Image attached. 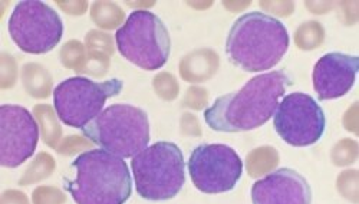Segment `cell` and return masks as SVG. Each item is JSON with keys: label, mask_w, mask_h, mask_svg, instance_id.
<instances>
[{"label": "cell", "mask_w": 359, "mask_h": 204, "mask_svg": "<svg viewBox=\"0 0 359 204\" xmlns=\"http://www.w3.org/2000/svg\"><path fill=\"white\" fill-rule=\"evenodd\" d=\"M153 88L157 97L165 102L174 101L180 94V83L177 78L170 72H158L153 78Z\"/></svg>", "instance_id": "cell-25"}, {"label": "cell", "mask_w": 359, "mask_h": 204, "mask_svg": "<svg viewBox=\"0 0 359 204\" xmlns=\"http://www.w3.org/2000/svg\"><path fill=\"white\" fill-rule=\"evenodd\" d=\"M208 105V91L204 86L191 85L186 91L184 98L182 101L183 108H189L193 111H203Z\"/></svg>", "instance_id": "cell-30"}, {"label": "cell", "mask_w": 359, "mask_h": 204, "mask_svg": "<svg viewBox=\"0 0 359 204\" xmlns=\"http://www.w3.org/2000/svg\"><path fill=\"white\" fill-rule=\"evenodd\" d=\"M190 6H194V8H198V9H207V8H210V6H213V2H190L189 4Z\"/></svg>", "instance_id": "cell-39"}, {"label": "cell", "mask_w": 359, "mask_h": 204, "mask_svg": "<svg viewBox=\"0 0 359 204\" xmlns=\"http://www.w3.org/2000/svg\"><path fill=\"white\" fill-rule=\"evenodd\" d=\"M0 204H31V201L23 191L9 189L0 196Z\"/></svg>", "instance_id": "cell-36"}, {"label": "cell", "mask_w": 359, "mask_h": 204, "mask_svg": "<svg viewBox=\"0 0 359 204\" xmlns=\"http://www.w3.org/2000/svg\"><path fill=\"white\" fill-rule=\"evenodd\" d=\"M39 138V125L34 114L20 105L0 107V165H22L35 154Z\"/></svg>", "instance_id": "cell-11"}, {"label": "cell", "mask_w": 359, "mask_h": 204, "mask_svg": "<svg viewBox=\"0 0 359 204\" xmlns=\"http://www.w3.org/2000/svg\"><path fill=\"white\" fill-rule=\"evenodd\" d=\"M337 190L345 200L358 204L359 203V171L345 170L341 171L337 179Z\"/></svg>", "instance_id": "cell-24"}, {"label": "cell", "mask_w": 359, "mask_h": 204, "mask_svg": "<svg viewBox=\"0 0 359 204\" xmlns=\"http://www.w3.org/2000/svg\"><path fill=\"white\" fill-rule=\"evenodd\" d=\"M94 147V142L88 140L85 135H68L64 137L62 141L59 142L55 151L65 157H72L76 154H83Z\"/></svg>", "instance_id": "cell-28"}, {"label": "cell", "mask_w": 359, "mask_h": 204, "mask_svg": "<svg viewBox=\"0 0 359 204\" xmlns=\"http://www.w3.org/2000/svg\"><path fill=\"white\" fill-rule=\"evenodd\" d=\"M86 56V48L85 45L78 39H71L65 42L59 50V61H61L62 67L67 69L76 71L82 62L85 61Z\"/></svg>", "instance_id": "cell-23"}, {"label": "cell", "mask_w": 359, "mask_h": 204, "mask_svg": "<svg viewBox=\"0 0 359 204\" xmlns=\"http://www.w3.org/2000/svg\"><path fill=\"white\" fill-rule=\"evenodd\" d=\"M253 204H312L308 180L292 168H279L252 187Z\"/></svg>", "instance_id": "cell-13"}, {"label": "cell", "mask_w": 359, "mask_h": 204, "mask_svg": "<svg viewBox=\"0 0 359 204\" xmlns=\"http://www.w3.org/2000/svg\"><path fill=\"white\" fill-rule=\"evenodd\" d=\"M342 125L348 132L359 134V102H353L342 116Z\"/></svg>", "instance_id": "cell-34"}, {"label": "cell", "mask_w": 359, "mask_h": 204, "mask_svg": "<svg viewBox=\"0 0 359 204\" xmlns=\"http://www.w3.org/2000/svg\"><path fill=\"white\" fill-rule=\"evenodd\" d=\"M72 168L74 180L65 179V190L76 204H126L133 193L127 163L102 149L81 154Z\"/></svg>", "instance_id": "cell-3"}, {"label": "cell", "mask_w": 359, "mask_h": 204, "mask_svg": "<svg viewBox=\"0 0 359 204\" xmlns=\"http://www.w3.org/2000/svg\"><path fill=\"white\" fill-rule=\"evenodd\" d=\"M57 8H61V11L67 15L71 16H82L88 8L89 4L86 0H69V2H56Z\"/></svg>", "instance_id": "cell-35"}, {"label": "cell", "mask_w": 359, "mask_h": 204, "mask_svg": "<svg viewBox=\"0 0 359 204\" xmlns=\"http://www.w3.org/2000/svg\"><path fill=\"white\" fill-rule=\"evenodd\" d=\"M220 69V55L212 48H197L186 53L178 64L182 79L198 85L215 78Z\"/></svg>", "instance_id": "cell-14"}, {"label": "cell", "mask_w": 359, "mask_h": 204, "mask_svg": "<svg viewBox=\"0 0 359 204\" xmlns=\"http://www.w3.org/2000/svg\"><path fill=\"white\" fill-rule=\"evenodd\" d=\"M326 39L325 26L318 20H305L296 27L293 42L297 49L311 52L323 45Z\"/></svg>", "instance_id": "cell-19"}, {"label": "cell", "mask_w": 359, "mask_h": 204, "mask_svg": "<svg viewBox=\"0 0 359 204\" xmlns=\"http://www.w3.org/2000/svg\"><path fill=\"white\" fill-rule=\"evenodd\" d=\"M180 132H182V135L184 137H191V138L201 137L203 134L201 124L194 114L191 112L182 114V116H180Z\"/></svg>", "instance_id": "cell-32"}, {"label": "cell", "mask_w": 359, "mask_h": 204, "mask_svg": "<svg viewBox=\"0 0 359 204\" xmlns=\"http://www.w3.org/2000/svg\"><path fill=\"white\" fill-rule=\"evenodd\" d=\"M8 29L15 45L32 55L53 50L64 35L61 16L41 0L19 2L9 18Z\"/></svg>", "instance_id": "cell-8"}, {"label": "cell", "mask_w": 359, "mask_h": 204, "mask_svg": "<svg viewBox=\"0 0 359 204\" xmlns=\"http://www.w3.org/2000/svg\"><path fill=\"white\" fill-rule=\"evenodd\" d=\"M331 161L337 167H349L359 157V144L353 138H342L331 149Z\"/></svg>", "instance_id": "cell-22"}, {"label": "cell", "mask_w": 359, "mask_h": 204, "mask_svg": "<svg viewBox=\"0 0 359 204\" xmlns=\"http://www.w3.org/2000/svg\"><path fill=\"white\" fill-rule=\"evenodd\" d=\"M259 6L266 12L264 15L271 13L278 18H287L294 12L296 4L290 2V0H285V2H275V0L272 2L271 0V2H259Z\"/></svg>", "instance_id": "cell-33"}, {"label": "cell", "mask_w": 359, "mask_h": 204, "mask_svg": "<svg viewBox=\"0 0 359 204\" xmlns=\"http://www.w3.org/2000/svg\"><path fill=\"white\" fill-rule=\"evenodd\" d=\"M286 26L263 12H249L238 18L227 35L229 61L246 72L275 68L289 49Z\"/></svg>", "instance_id": "cell-2"}, {"label": "cell", "mask_w": 359, "mask_h": 204, "mask_svg": "<svg viewBox=\"0 0 359 204\" xmlns=\"http://www.w3.org/2000/svg\"><path fill=\"white\" fill-rule=\"evenodd\" d=\"M128 6H148V8H151V6H154L156 4L154 2H148V4H127Z\"/></svg>", "instance_id": "cell-40"}, {"label": "cell", "mask_w": 359, "mask_h": 204, "mask_svg": "<svg viewBox=\"0 0 359 204\" xmlns=\"http://www.w3.org/2000/svg\"><path fill=\"white\" fill-rule=\"evenodd\" d=\"M111 68V56L97 50H86L85 61L75 71L78 76H93V78H104L109 72Z\"/></svg>", "instance_id": "cell-21"}, {"label": "cell", "mask_w": 359, "mask_h": 204, "mask_svg": "<svg viewBox=\"0 0 359 204\" xmlns=\"http://www.w3.org/2000/svg\"><path fill=\"white\" fill-rule=\"evenodd\" d=\"M131 168L137 193L149 201L174 198L186 183L183 153L170 141H158L138 153Z\"/></svg>", "instance_id": "cell-5"}, {"label": "cell", "mask_w": 359, "mask_h": 204, "mask_svg": "<svg viewBox=\"0 0 359 204\" xmlns=\"http://www.w3.org/2000/svg\"><path fill=\"white\" fill-rule=\"evenodd\" d=\"M280 163L279 151L272 145H262L249 151L245 160L248 176L252 179H262L273 172Z\"/></svg>", "instance_id": "cell-17"}, {"label": "cell", "mask_w": 359, "mask_h": 204, "mask_svg": "<svg viewBox=\"0 0 359 204\" xmlns=\"http://www.w3.org/2000/svg\"><path fill=\"white\" fill-rule=\"evenodd\" d=\"M124 82L108 79L95 82L85 76L68 78L53 91V107L65 125L82 130L104 111L105 102L121 94Z\"/></svg>", "instance_id": "cell-7"}, {"label": "cell", "mask_w": 359, "mask_h": 204, "mask_svg": "<svg viewBox=\"0 0 359 204\" xmlns=\"http://www.w3.org/2000/svg\"><path fill=\"white\" fill-rule=\"evenodd\" d=\"M55 168H56V161L49 153H45V151L38 153L32 160V163L29 164V167L23 172V176L19 179L18 184L20 187H26V186L41 183L52 176L55 172Z\"/></svg>", "instance_id": "cell-20"}, {"label": "cell", "mask_w": 359, "mask_h": 204, "mask_svg": "<svg viewBox=\"0 0 359 204\" xmlns=\"http://www.w3.org/2000/svg\"><path fill=\"white\" fill-rule=\"evenodd\" d=\"M91 20L100 27V31H115L126 23V12L123 8L109 0H97L89 9Z\"/></svg>", "instance_id": "cell-18"}, {"label": "cell", "mask_w": 359, "mask_h": 204, "mask_svg": "<svg viewBox=\"0 0 359 204\" xmlns=\"http://www.w3.org/2000/svg\"><path fill=\"white\" fill-rule=\"evenodd\" d=\"M359 69L358 56L331 52L322 56L312 72L313 88L320 101L346 95L355 83Z\"/></svg>", "instance_id": "cell-12"}, {"label": "cell", "mask_w": 359, "mask_h": 204, "mask_svg": "<svg viewBox=\"0 0 359 204\" xmlns=\"http://www.w3.org/2000/svg\"><path fill=\"white\" fill-rule=\"evenodd\" d=\"M86 50H97L107 53L108 56H112L115 53V39L111 34H107L105 31H100V29H91L85 35L83 42Z\"/></svg>", "instance_id": "cell-26"}, {"label": "cell", "mask_w": 359, "mask_h": 204, "mask_svg": "<svg viewBox=\"0 0 359 204\" xmlns=\"http://www.w3.org/2000/svg\"><path fill=\"white\" fill-rule=\"evenodd\" d=\"M34 204H65L67 194L53 186H39L32 193Z\"/></svg>", "instance_id": "cell-29"}, {"label": "cell", "mask_w": 359, "mask_h": 204, "mask_svg": "<svg viewBox=\"0 0 359 204\" xmlns=\"http://www.w3.org/2000/svg\"><path fill=\"white\" fill-rule=\"evenodd\" d=\"M273 125L279 137L293 147H308L320 140L326 118L320 105L308 94L286 95L273 115Z\"/></svg>", "instance_id": "cell-10"}, {"label": "cell", "mask_w": 359, "mask_h": 204, "mask_svg": "<svg viewBox=\"0 0 359 204\" xmlns=\"http://www.w3.org/2000/svg\"><path fill=\"white\" fill-rule=\"evenodd\" d=\"M19 79V67L15 56L8 52L0 53V90H12Z\"/></svg>", "instance_id": "cell-27"}, {"label": "cell", "mask_w": 359, "mask_h": 204, "mask_svg": "<svg viewBox=\"0 0 359 204\" xmlns=\"http://www.w3.org/2000/svg\"><path fill=\"white\" fill-rule=\"evenodd\" d=\"M335 2H305V8L309 13L313 15H325L335 8Z\"/></svg>", "instance_id": "cell-37"}, {"label": "cell", "mask_w": 359, "mask_h": 204, "mask_svg": "<svg viewBox=\"0 0 359 204\" xmlns=\"http://www.w3.org/2000/svg\"><path fill=\"white\" fill-rule=\"evenodd\" d=\"M115 43L127 61L144 71L163 68L171 52L167 26L149 11H134L116 31Z\"/></svg>", "instance_id": "cell-6"}, {"label": "cell", "mask_w": 359, "mask_h": 204, "mask_svg": "<svg viewBox=\"0 0 359 204\" xmlns=\"http://www.w3.org/2000/svg\"><path fill=\"white\" fill-rule=\"evenodd\" d=\"M82 134L114 156L121 158L135 157L148 147V115L134 105L114 104L83 127Z\"/></svg>", "instance_id": "cell-4"}, {"label": "cell", "mask_w": 359, "mask_h": 204, "mask_svg": "<svg viewBox=\"0 0 359 204\" xmlns=\"http://www.w3.org/2000/svg\"><path fill=\"white\" fill-rule=\"evenodd\" d=\"M293 81L285 71L257 75L237 93L223 95L204 112L207 125L219 132H243L264 125L275 115Z\"/></svg>", "instance_id": "cell-1"}, {"label": "cell", "mask_w": 359, "mask_h": 204, "mask_svg": "<svg viewBox=\"0 0 359 204\" xmlns=\"http://www.w3.org/2000/svg\"><path fill=\"white\" fill-rule=\"evenodd\" d=\"M189 172L201 193L222 194L233 190L241 180L243 163L226 144H201L189 158Z\"/></svg>", "instance_id": "cell-9"}, {"label": "cell", "mask_w": 359, "mask_h": 204, "mask_svg": "<svg viewBox=\"0 0 359 204\" xmlns=\"http://www.w3.org/2000/svg\"><path fill=\"white\" fill-rule=\"evenodd\" d=\"M32 114L39 125L41 140L45 142V145L55 150L64 138V130L55 107L49 104H38L34 107Z\"/></svg>", "instance_id": "cell-16"}, {"label": "cell", "mask_w": 359, "mask_h": 204, "mask_svg": "<svg viewBox=\"0 0 359 204\" xmlns=\"http://www.w3.org/2000/svg\"><path fill=\"white\" fill-rule=\"evenodd\" d=\"M338 19L344 26H353L359 19V2L358 0H349V2H338L337 5Z\"/></svg>", "instance_id": "cell-31"}, {"label": "cell", "mask_w": 359, "mask_h": 204, "mask_svg": "<svg viewBox=\"0 0 359 204\" xmlns=\"http://www.w3.org/2000/svg\"><path fill=\"white\" fill-rule=\"evenodd\" d=\"M20 81L26 94L35 100H46L55 91L50 72L38 62H27L23 65Z\"/></svg>", "instance_id": "cell-15"}, {"label": "cell", "mask_w": 359, "mask_h": 204, "mask_svg": "<svg viewBox=\"0 0 359 204\" xmlns=\"http://www.w3.org/2000/svg\"><path fill=\"white\" fill-rule=\"evenodd\" d=\"M252 5V2H223V6L233 13H238L245 9H248Z\"/></svg>", "instance_id": "cell-38"}]
</instances>
